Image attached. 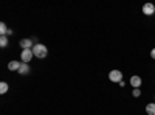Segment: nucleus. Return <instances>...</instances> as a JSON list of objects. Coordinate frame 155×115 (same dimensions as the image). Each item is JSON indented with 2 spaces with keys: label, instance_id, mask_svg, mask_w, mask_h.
Masks as SVG:
<instances>
[{
  "label": "nucleus",
  "instance_id": "9",
  "mask_svg": "<svg viewBox=\"0 0 155 115\" xmlns=\"http://www.w3.org/2000/svg\"><path fill=\"white\" fill-rule=\"evenodd\" d=\"M30 66H28V64H25V62H22V66H20V69H19V75H28L30 73Z\"/></svg>",
  "mask_w": 155,
  "mask_h": 115
},
{
  "label": "nucleus",
  "instance_id": "14",
  "mask_svg": "<svg viewBox=\"0 0 155 115\" xmlns=\"http://www.w3.org/2000/svg\"><path fill=\"white\" fill-rule=\"evenodd\" d=\"M150 58H152V59H155V48H152V50H150Z\"/></svg>",
  "mask_w": 155,
  "mask_h": 115
},
{
  "label": "nucleus",
  "instance_id": "13",
  "mask_svg": "<svg viewBox=\"0 0 155 115\" xmlns=\"http://www.w3.org/2000/svg\"><path fill=\"white\" fill-rule=\"evenodd\" d=\"M132 96L140 98L141 96V89H132Z\"/></svg>",
  "mask_w": 155,
  "mask_h": 115
},
{
  "label": "nucleus",
  "instance_id": "3",
  "mask_svg": "<svg viewBox=\"0 0 155 115\" xmlns=\"http://www.w3.org/2000/svg\"><path fill=\"white\" fill-rule=\"evenodd\" d=\"M33 56H34L33 50H22V52H20V59H22V62H25V64H28V62L33 59Z\"/></svg>",
  "mask_w": 155,
  "mask_h": 115
},
{
  "label": "nucleus",
  "instance_id": "12",
  "mask_svg": "<svg viewBox=\"0 0 155 115\" xmlns=\"http://www.w3.org/2000/svg\"><path fill=\"white\" fill-rule=\"evenodd\" d=\"M8 36H0V47L2 48H5V47H8Z\"/></svg>",
  "mask_w": 155,
  "mask_h": 115
},
{
  "label": "nucleus",
  "instance_id": "1",
  "mask_svg": "<svg viewBox=\"0 0 155 115\" xmlns=\"http://www.w3.org/2000/svg\"><path fill=\"white\" fill-rule=\"evenodd\" d=\"M33 53H34L36 58L44 59V58L48 56V48H47V45H44V44H37V45L33 47Z\"/></svg>",
  "mask_w": 155,
  "mask_h": 115
},
{
  "label": "nucleus",
  "instance_id": "5",
  "mask_svg": "<svg viewBox=\"0 0 155 115\" xmlns=\"http://www.w3.org/2000/svg\"><path fill=\"white\" fill-rule=\"evenodd\" d=\"M129 83H130V86H132L134 89H140V87H141V84H143V79H141V76H138V75H134Z\"/></svg>",
  "mask_w": 155,
  "mask_h": 115
},
{
  "label": "nucleus",
  "instance_id": "11",
  "mask_svg": "<svg viewBox=\"0 0 155 115\" xmlns=\"http://www.w3.org/2000/svg\"><path fill=\"white\" fill-rule=\"evenodd\" d=\"M8 89H9L8 83H5V81H2V83H0V93H2V95H5V93L8 92Z\"/></svg>",
  "mask_w": 155,
  "mask_h": 115
},
{
  "label": "nucleus",
  "instance_id": "10",
  "mask_svg": "<svg viewBox=\"0 0 155 115\" xmlns=\"http://www.w3.org/2000/svg\"><path fill=\"white\" fill-rule=\"evenodd\" d=\"M146 113L147 115H155V103L146 104Z\"/></svg>",
  "mask_w": 155,
  "mask_h": 115
},
{
  "label": "nucleus",
  "instance_id": "7",
  "mask_svg": "<svg viewBox=\"0 0 155 115\" xmlns=\"http://www.w3.org/2000/svg\"><path fill=\"white\" fill-rule=\"evenodd\" d=\"M11 34H12V30L6 27V23H3V22L0 23V36H8L9 37Z\"/></svg>",
  "mask_w": 155,
  "mask_h": 115
},
{
  "label": "nucleus",
  "instance_id": "4",
  "mask_svg": "<svg viewBox=\"0 0 155 115\" xmlns=\"http://www.w3.org/2000/svg\"><path fill=\"white\" fill-rule=\"evenodd\" d=\"M19 45H20L22 50H33L34 42L31 41V37H27V39H20L19 41Z\"/></svg>",
  "mask_w": 155,
  "mask_h": 115
},
{
  "label": "nucleus",
  "instance_id": "2",
  "mask_svg": "<svg viewBox=\"0 0 155 115\" xmlns=\"http://www.w3.org/2000/svg\"><path fill=\"white\" fill-rule=\"evenodd\" d=\"M109 79H110L112 83H118V84H120V83L123 81V72H121V70H116V69H115V70H110V72H109Z\"/></svg>",
  "mask_w": 155,
  "mask_h": 115
},
{
  "label": "nucleus",
  "instance_id": "6",
  "mask_svg": "<svg viewBox=\"0 0 155 115\" xmlns=\"http://www.w3.org/2000/svg\"><path fill=\"white\" fill-rule=\"evenodd\" d=\"M155 12V5L153 3H146L143 5V14L144 16H152Z\"/></svg>",
  "mask_w": 155,
  "mask_h": 115
},
{
  "label": "nucleus",
  "instance_id": "8",
  "mask_svg": "<svg viewBox=\"0 0 155 115\" xmlns=\"http://www.w3.org/2000/svg\"><path fill=\"white\" fill-rule=\"evenodd\" d=\"M20 66H22V62H19V61H9V64H8V69H9L11 72H19Z\"/></svg>",
  "mask_w": 155,
  "mask_h": 115
}]
</instances>
